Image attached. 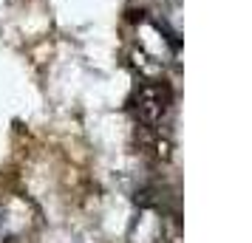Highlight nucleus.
Instances as JSON below:
<instances>
[{
  "instance_id": "f257e3e1",
  "label": "nucleus",
  "mask_w": 252,
  "mask_h": 243,
  "mask_svg": "<svg viewBox=\"0 0 252 243\" xmlns=\"http://www.w3.org/2000/svg\"><path fill=\"white\" fill-rule=\"evenodd\" d=\"M167 110H170V91L164 85H145L136 93V113L142 122L156 125Z\"/></svg>"
}]
</instances>
